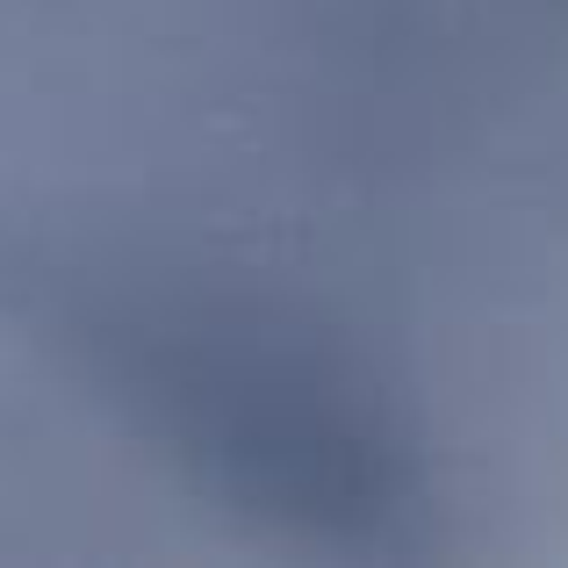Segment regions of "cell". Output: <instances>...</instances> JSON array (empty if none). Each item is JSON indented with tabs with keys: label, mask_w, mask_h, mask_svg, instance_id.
Listing matches in <instances>:
<instances>
[{
	"label": "cell",
	"mask_w": 568,
	"mask_h": 568,
	"mask_svg": "<svg viewBox=\"0 0 568 568\" xmlns=\"http://www.w3.org/2000/svg\"><path fill=\"white\" fill-rule=\"evenodd\" d=\"M115 367L159 432L260 511L338 540L417 511V454L388 403L317 338L274 332V317L223 303L144 310L115 332Z\"/></svg>",
	"instance_id": "6da1fadb"
}]
</instances>
